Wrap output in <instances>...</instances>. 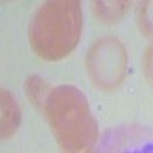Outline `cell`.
<instances>
[{
	"label": "cell",
	"instance_id": "cell-1",
	"mask_svg": "<svg viewBox=\"0 0 153 153\" xmlns=\"http://www.w3.org/2000/svg\"><path fill=\"white\" fill-rule=\"evenodd\" d=\"M43 112L61 153H95L98 124L78 87L61 84L52 89Z\"/></svg>",
	"mask_w": 153,
	"mask_h": 153
},
{
	"label": "cell",
	"instance_id": "cell-2",
	"mask_svg": "<svg viewBox=\"0 0 153 153\" xmlns=\"http://www.w3.org/2000/svg\"><path fill=\"white\" fill-rule=\"evenodd\" d=\"M81 28V2L51 0L37 9L29 23V45L40 58L57 61L76 48Z\"/></svg>",
	"mask_w": 153,
	"mask_h": 153
},
{
	"label": "cell",
	"instance_id": "cell-3",
	"mask_svg": "<svg viewBox=\"0 0 153 153\" xmlns=\"http://www.w3.org/2000/svg\"><path fill=\"white\" fill-rule=\"evenodd\" d=\"M86 66L91 80L100 89L113 91L124 80L127 71V52L117 38H100L89 49Z\"/></svg>",
	"mask_w": 153,
	"mask_h": 153
},
{
	"label": "cell",
	"instance_id": "cell-4",
	"mask_svg": "<svg viewBox=\"0 0 153 153\" xmlns=\"http://www.w3.org/2000/svg\"><path fill=\"white\" fill-rule=\"evenodd\" d=\"M95 153H153V130L139 126L110 129Z\"/></svg>",
	"mask_w": 153,
	"mask_h": 153
},
{
	"label": "cell",
	"instance_id": "cell-5",
	"mask_svg": "<svg viewBox=\"0 0 153 153\" xmlns=\"http://www.w3.org/2000/svg\"><path fill=\"white\" fill-rule=\"evenodd\" d=\"M2 138H11L20 126V107L17 104L16 98L11 95V92L2 89Z\"/></svg>",
	"mask_w": 153,
	"mask_h": 153
},
{
	"label": "cell",
	"instance_id": "cell-6",
	"mask_svg": "<svg viewBox=\"0 0 153 153\" xmlns=\"http://www.w3.org/2000/svg\"><path fill=\"white\" fill-rule=\"evenodd\" d=\"M130 8V2H94L92 11L100 22L113 23L120 20Z\"/></svg>",
	"mask_w": 153,
	"mask_h": 153
},
{
	"label": "cell",
	"instance_id": "cell-7",
	"mask_svg": "<svg viewBox=\"0 0 153 153\" xmlns=\"http://www.w3.org/2000/svg\"><path fill=\"white\" fill-rule=\"evenodd\" d=\"M25 89H26L28 100L32 101L35 107H42V110H43L46 98H48V95L51 92V91H48L46 83L42 78H38V76H29V78L26 80V86H25Z\"/></svg>",
	"mask_w": 153,
	"mask_h": 153
},
{
	"label": "cell",
	"instance_id": "cell-8",
	"mask_svg": "<svg viewBox=\"0 0 153 153\" xmlns=\"http://www.w3.org/2000/svg\"><path fill=\"white\" fill-rule=\"evenodd\" d=\"M138 23L146 34H153V2H144L139 6Z\"/></svg>",
	"mask_w": 153,
	"mask_h": 153
},
{
	"label": "cell",
	"instance_id": "cell-9",
	"mask_svg": "<svg viewBox=\"0 0 153 153\" xmlns=\"http://www.w3.org/2000/svg\"><path fill=\"white\" fill-rule=\"evenodd\" d=\"M146 74L149 81L153 84V46H150V49L146 54Z\"/></svg>",
	"mask_w": 153,
	"mask_h": 153
}]
</instances>
